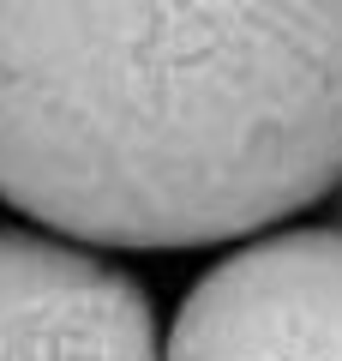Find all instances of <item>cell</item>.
Segmentation results:
<instances>
[{
	"label": "cell",
	"instance_id": "cell-4",
	"mask_svg": "<svg viewBox=\"0 0 342 361\" xmlns=\"http://www.w3.org/2000/svg\"><path fill=\"white\" fill-rule=\"evenodd\" d=\"M336 229H342V187H336Z\"/></svg>",
	"mask_w": 342,
	"mask_h": 361
},
{
	"label": "cell",
	"instance_id": "cell-3",
	"mask_svg": "<svg viewBox=\"0 0 342 361\" xmlns=\"http://www.w3.org/2000/svg\"><path fill=\"white\" fill-rule=\"evenodd\" d=\"M0 361H163L144 289L66 235L0 229Z\"/></svg>",
	"mask_w": 342,
	"mask_h": 361
},
{
	"label": "cell",
	"instance_id": "cell-1",
	"mask_svg": "<svg viewBox=\"0 0 342 361\" xmlns=\"http://www.w3.org/2000/svg\"><path fill=\"white\" fill-rule=\"evenodd\" d=\"M342 187V0H0V205L175 253Z\"/></svg>",
	"mask_w": 342,
	"mask_h": 361
},
{
	"label": "cell",
	"instance_id": "cell-2",
	"mask_svg": "<svg viewBox=\"0 0 342 361\" xmlns=\"http://www.w3.org/2000/svg\"><path fill=\"white\" fill-rule=\"evenodd\" d=\"M163 361H342V229H277L216 259Z\"/></svg>",
	"mask_w": 342,
	"mask_h": 361
}]
</instances>
